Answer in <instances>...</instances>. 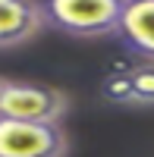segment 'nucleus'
Wrapping results in <instances>:
<instances>
[{"instance_id": "1", "label": "nucleus", "mask_w": 154, "mask_h": 157, "mask_svg": "<svg viewBox=\"0 0 154 157\" xmlns=\"http://www.w3.org/2000/svg\"><path fill=\"white\" fill-rule=\"evenodd\" d=\"M126 0H41L44 25L72 38L117 35Z\"/></svg>"}, {"instance_id": "4", "label": "nucleus", "mask_w": 154, "mask_h": 157, "mask_svg": "<svg viewBox=\"0 0 154 157\" xmlns=\"http://www.w3.org/2000/svg\"><path fill=\"white\" fill-rule=\"evenodd\" d=\"M41 29V0H0V50L32 41Z\"/></svg>"}, {"instance_id": "8", "label": "nucleus", "mask_w": 154, "mask_h": 157, "mask_svg": "<svg viewBox=\"0 0 154 157\" xmlns=\"http://www.w3.org/2000/svg\"><path fill=\"white\" fill-rule=\"evenodd\" d=\"M6 85H10V78H3V75H0V101H3V91H6Z\"/></svg>"}, {"instance_id": "7", "label": "nucleus", "mask_w": 154, "mask_h": 157, "mask_svg": "<svg viewBox=\"0 0 154 157\" xmlns=\"http://www.w3.org/2000/svg\"><path fill=\"white\" fill-rule=\"evenodd\" d=\"M101 94L110 104H120V107H132V85H129V72H110L104 82H101Z\"/></svg>"}, {"instance_id": "6", "label": "nucleus", "mask_w": 154, "mask_h": 157, "mask_svg": "<svg viewBox=\"0 0 154 157\" xmlns=\"http://www.w3.org/2000/svg\"><path fill=\"white\" fill-rule=\"evenodd\" d=\"M132 85V107H154V63L126 69Z\"/></svg>"}, {"instance_id": "3", "label": "nucleus", "mask_w": 154, "mask_h": 157, "mask_svg": "<svg viewBox=\"0 0 154 157\" xmlns=\"http://www.w3.org/2000/svg\"><path fill=\"white\" fill-rule=\"evenodd\" d=\"M69 113V98L60 88L35 85V82H10L0 101L3 120H25V123H60Z\"/></svg>"}, {"instance_id": "2", "label": "nucleus", "mask_w": 154, "mask_h": 157, "mask_svg": "<svg viewBox=\"0 0 154 157\" xmlns=\"http://www.w3.org/2000/svg\"><path fill=\"white\" fill-rule=\"evenodd\" d=\"M69 135L63 123H25L0 116V157H66Z\"/></svg>"}, {"instance_id": "5", "label": "nucleus", "mask_w": 154, "mask_h": 157, "mask_svg": "<svg viewBox=\"0 0 154 157\" xmlns=\"http://www.w3.org/2000/svg\"><path fill=\"white\" fill-rule=\"evenodd\" d=\"M117 35L132 54L154 63V0H126Z\"/></svg>"}]
</instances>
